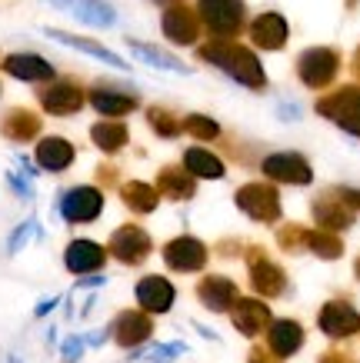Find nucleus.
Wrapping results in <instances>:
<instances>
[{
  "mask_svg": "<svg viewBox=\"0 0 360 363\" xmlns=\"http://www.w3.org/2000/svg\"><path fill=\"white\" fill-rule=\"evenodd\" d=\"M197 57L214 64L217 70H224L227 77H234L240 87L247 90H263L267 87V74H263V64L257 60L251 47H240L234 40H210V44L197 47Z\"/></svg>",
  "mask_w": 360,
  "mask_h": 363,
  "instance_id": "nucleus-1",
  "label": "nucleus"
},
{
  "mask_svg": "<svg viewBox=\"0 0 360 363\" xmlns=\"http://www.w3.org/2000/svg\"><path fill=\"white\" fill-rule=\"evenodd\" d=\"M324 121L337 123L340 130H347L350 137H357L360 140V87L357 84H347V87H337L324 94V97L317 100L314 107Z\"/></svg>",
  "mask_w": 360,
  "mask_h": 363,
  "instance_id": "nucleus-2",
  "label": "nucleus"
},
{
  "mask_svg": "<svg viewBox=\"0 0 360 363\" xmlns=\"http://www.w3.org/2000/svg\"><path fill=\"white\" fill-rule=\"evenodd\" d=\"M197 17L220 40H234L244 30V0H197Z\"/></svg>",
  "mask_w": 360,
  "mask_h": 363,
  "instance_id": "nucleus-3",
  "label": "nucleus"
},
{
  "mask_svg": "<svg viewBox=\"0 0 360 363\" xmlns=\"http://www.w3.org/2000/svg\"><path fill=\"white\" fill-rule=\"evenodd\" d=\"M340 74V54L334 47H307L304 54L297 57V77L310 90L330 87Z\"/></svg>",
  "mask_w": 360,
  "mask_h": 363,
  "instance_id": "nucleus-4",
  "label": "nucleus"
},
{
  "mask_svg": "<svg viewBox=\"0 0 360 363\" xmlns=\"http://www.w3.org/2000/svg\"><path fill=\"white\" fill-rule=\"evenodd\" d=\"M237 207L257 223L280 220V194L271 184H244L237 190Z\"/></svg>",
  "mask_w": 360,
  "mask_h": 363,
  "instance_id": "nucleus-5",
  "label": "nucleus"
},
{
  "mask_svg": "<svg viewBox=\"0 0 360 363\" xmlns=\"http://www.w3.org/2000/svg\"><path fill=\"white\" fill-rule=\"evenodd\" d=\"M104 210V194L100 187H70L57 200V213L67 223H90L100 217Z\"/></svg>",
  "mask_w": 360,
  "mask_h": 363,
  "instance_id": "nucleus-6",
  "label": "nucleus"
},
{
  "mask_svg": "<svg viewBox=\"0 0 360 363\" xmlns=\"http://www.w3.org/2000/svg\"><path fill=\"white\" fill-rule=\"evenodd\" d=\"M151 233L143 230V227H137V223H124V227H117V230L110 233V243L107 250L117 257L120 264L127 267H137L143 264L147 257H151Z\"/></svg>",
  "mask_w": 360,
  "mask_h": 363,
  "instance_id": "nucleus-7",
  "label": "nucleus"
},
{
  "mask_svg": "<svg viewBox=\"0 0 360 363\" xmlns=\"http://www.w3.org/2000/svg\"><path fill=\"white\" fill-rule=\"evenodd\" d=\"M37 97H40V107H44L47 113H54V117H70V113H77L84 107L87 94H84V87H80L77 80L60 77V80H50L47 87H40Z\"/></svg>",
  "mask_w": 360,
  "mask_h": 363,
  "instance_id": "nucleus-8",
  "label": "nucleus"
},
{
  "mask_svg": "<svg viewBox=\"0 0 360 363\" xmlns=\"http://www.w3.org/2000/svg\"><path fill=\"white\" fill-rule=\"evenodd\" d=\"M261 170L277 184H294V187H307L314 180V170L307 164L304 154H294V150H284V154H271L263 157Z\"/></svg>",
  "mask_w": 360,
  "mask_h": 363,
  "instance_id": "nucleus-9",
  "label": "nucleus"
},
{
  "mask_svg": "<svg viewBox=\"0 0 360 363\" xmlns=\"http://www.w3.org/2000/svg\"><path fill=\"white\" fill-rule=\"evenodd\" d=\"M310 213H314L317 227H324V230H347V227H354V217H357V210L350 207L347 200L337 194V187H330L327 194H320V197L314 200V207H310Z\"/></svg>",
  "mask_w": 360,
  "mask_h": 363,
  "instance_id": "nucleus-10",
  "label": "nucleus"
},
{
  "mask_svg": "<svg viewBox=\"0 0 360 363\" xmlns=\"http://www.w3.org/2000/svg\"><path fill=\"white\" fill-rule=\"evenodd\" d=\"M87 100L97 113L114 117V121H120V117H127V113H133L141 107V100H137L133 90H120V87H114V84H107V80H100L97 87L87 94Z\"/></svg>",
  "mask_w": 360,
  "mask_h": 363,
  "instance_id": "nucleus-11",
  "label": "nucleus"
},
{
  "mask_svg": "<svg viewBox=\"0 0 360 363\" xmlns=\"http://www.w3.org/2000/svg\"><path fill=\"white\" fill-rule=\"evenodd\" d=\"M317 327L327 333L330 340H347V337L360 333V313L350 307L347 300H330V303L320 307Z\"/></svg>",
  "mask_w": 360,
  "mask_h": 363,
  "instance_id": "nucleus-12",
  "label": "nucleus"
},
{
  "mask_svg": "<svg viewBox=\"0 0 360 363\" xmlns=\"http://www.w3.org/2000/svg\"><path fill=\"white\" fill-rule=\"evenodd\" d=\"M160 27H164L167 40H170V44H180V47L197 44V37H200V17H197V11H190L187 4H170L164 11Z\"/></svg>",
  "mask_w": 360,
  "mask_h": 363,
  "instance_id": "nucleus-13",
  "label": "nucleus"
},
{
  "mask_svg": "<svg viewBox=\"0 0 360 363\" xmlns=\"http://www.w3.org/2000/svg\"><path fill=\"white\" fill-rule=\"evenodd\" d=\"M207 257H210V250L197 240V237H177V240H170L164 247V264L170 267V270H177V274H194V270H200V267L207 264Z\"/></svg>",
  "mask_w": 360,
  "mask_h": 363,
  "instance_id": "nucleus-14",
  "label": "nucleus"
},
{
  "mask_svg": "<svg viewBox=\"0 0 360 363\" xmlns=\"http://www.w3.org/2000/svg\"><path fill=\"white\" fill-rule=\"evenodd\" d=\"M251 284L253 290L261 294V297H280L287 286V277L284 270L277 264H271L267 257H263V250L257 247V250H251Z\"/></svg>",
  "mask_w": 360,
  "mask_h": 363,
  "instance_id": "nucleus-15",
  "label": "nucleus"
},
{
  "mask_svg": "<svg viewBox=\"0 0 360 363\" xmlns=\"http://www.w3.org/2000/svg\"><path fill=\"white\" fill-rule=\"evenodd\" d=\"M110 333L120 347H137L153 333V323L147 317V310H124L117 313V320L110 323Z\"/></svg>",
  "mask_w": 360,
  "mask_h": 363,
  "instance_id": "nucleus-16",
  "label": "nucleus"
},
{
  "mask_svg": "<svg viewBox=\"0 0 360 363\" xmlns=\"http://www.w3.org/2000/svg\"><path fill=\"white\" fill-rule=\"evenodd\" d=\"M133 297H137V303H141L147 313H164V310H170V303H174V284L164 280V277L151 274L137 284Z\"/></svg>",
  "mask_w": 360,
  "mask_h": 363,
  "instance_id": "nucleus-17",
  "label": "nucleus"
},
{
  "mask_svg": "<svg viewBox=\"0 0 360 363\" xmlns=\"http://www.w3.org/2000/svg\"><path fill=\"white\" fill-rule=\"evenodd\" d=\"M267 347L280 360L294 357L304 347V327L297 320H271V327H267Z\"/></svg>",
  "mask_w": 360,
  "mask_h": 363,
  "instance_id": "nucleus-18",
  "label": "nucleus"
},
{
  "mask_svg": "<svg viewBox=\"0 0 360 363\" xmlns=\"http://www.w3.org/2000/svg\"><path fill=\"white\" fill-rule=\"evenodd\" d=\"M251 37L261 50H280L287 44V37H290V27L277 11H267L251 23Z\"/></svg>",
  "mask_w": 360,
  "mask_h": 363,
  "instance_id": "nucleus-19",
  "label": "nucleus"
},
{
  "mask_svg": "<svg viewBox=\"0 0 360 363\" xmlns=\"http://www.w3.org/2000/svg\"><path fill=\"white\" fill-rule=\"evenodd\" d=\"M107 260V250L94 240H70L64 250V264L70 274H94Z\"/></svg>",
  "mask_w": 360,
  "mask_h": 363,
  "instance_id": "nucleus-20",
  "label": "nucleus"
},
{
  "mask_svg": "<svg viewBox=\"0 0 360 363\" xmlns=\"http://www.w3.org/2000/svg\"><path fill=\"white\" fill-rule=\"evenodd\" d=\"M197 297L207 310L214 313H224L237 303V284L227 280V277H204L200 284H197Z\"/></svg>",
  "mask_w": 360,
  "mask_h": 363,
  "instance_id": "nucleus-21",
  "label": "nucleus"
},
{
  "mask_svg": "<svg viewBox=\"0 0 360 363\" xmlns=\"http://www.w3.org/2000/svg\"><path fill=\"white\" fill-rule=\"evenodd\" d=\"M230 320L244 337H257L271 327V307H263L261 300H237L230 307Z\"/></svg>",
  "mask_w": 360,
  "mask_h": 363,
  "instance_id": "nucleus-22",
  "label": "nucleus"
},
{
  "mask_svg": "<svg viewBox=\"0 0 360 363\" xmlns=\"http://www.w3.org/2000/svg\"><path fill=\"white\" fill-rule=\"evenodd\" d=\"M4 70L17 80H27V84H44V80H54V67L47 64L40 54H11L4 57Z\"/></svg>",
  "mask_w": 360,
  "mask_h": 363,
  "instance_id": "nucleus-23",
  "label": "nucleus"
},
{
  "mask_svg": "<svg viewBox=\"0 0 360 363\" xmlns=\"http://www.w3.org/2000/svg\"><path fill=\"white\" fill-rule=\"evenodd\" d=\"M0 133L13 143H27L40 133V117L33 111H27V107H13V111H7L0 117Z\"/></svg>",
  "mask_w": 360,
  "mask_h": 363,
  "instance_id": "nucleus-24",
  "label": "nucleus"
},
{
  "mask_svg": "<svg viewBox=\"0 0 360 363\" xmlns=\"http://www.w3.org/2000/svg\"><path fill=\"white\" fill-rule=\"evenodd\" d=\"M74 143L64 140V137H44V140L37 143V164L44 167V170H50V174H60V170H67V167L74 164Z\"/></svg>",
  "mask_w": 360,
  "mask_h": 363,
  "instance_id": "nucleus-25",
  "label": "nucleus"
},
{
  "mask_svg": "<svg viewBox=\"0 0 360 363\" xmlns=\"http://www.w3.org/2000/svg\"><path fill=\"white\" fill-rule=\"evenodd\" d=\"M197 177L187 174L184 167H164L160 174H157V184L153 187L160 190V197L167 200H190L197 194Z\"/></svg>",
  "mask_w": 360,
  "mask_h": 363,
  "instance_id": "nucleus-26",
  "label": "nucleus"
},
{
  "mask_svg": "<svg viewBox=\"0 0 360 363\" xmlns=\"http://www.w3.org/2000/svg\"><path fill=\"white\" fill-rule=\"evenodd\" d=\"M90 140L97 143V150H104V154H117V150L127 147L131 133H127V127H124L120 121L107 117V121H100V123L90 127Z\"/></svg>",
  "mask_w": 360,
  "mask_h": 363,
  "instance_id": "nucleus-27",
  "label": "nucleus"
},
{
  "mask_svg": "<svg viewBox=\"0 0 360 363\" xmlns=\"http://www.w3.org/2000/svg\"><path fill=\"white\" fill-rule=\"evenodd\" d=\"M47 37H54V40H60V44L67 47H77V50H84V54L97 57V60H104V64L117 67V70H127V64L120 60L114 50H107L104 44H97V40H87V37H74V33H64V30H47Z\"/></svg>",
  "mask_w": 360,
  "mask_h": 363,
  "instance_id": "nucleus-28",
  "label": "nucleus"
},
{
  "mask_svg": "<svg viewBox=\"0 0 360 363\" xmlns=\"http://www.w3.org/2000/svg\"><path fill=\"white\" fill-rule=\"evenodd\" d=\"M120 200H124L133 213H151V210H157V203H160V190L151 187V184H143V180H131V184L120 187Z\"/></svg>",
  "mask_w": 360,
  "mask_h": 363,
  "instance_id": "nucleus-29",
  "label": "nucleus"
},
{
  "mask_svg": "<svg viewBox=\"0 0 360 363\" xmlns=\"http://www.w3.org/2000/svg\"><path fill=\"white\" fill-rule=\"evenodd\" d=\"M184 170L187 174L200 177V180H220L224 177V164H220V157H214L210 150L204 147H190L184 154Z\"/></svg>",
  "mask_w": 360,
  "mask_h": 363,
  "instance_id": "nucleus-30",
  "label": "nucleus"
},
{
  "mask_svg": "<svg viewBox=\"0 0 360 363\" xmlns=\"http://www.w3.org/2000/svg\"><path fill=\"white\" fill-rule=\"evenodd\" d=\"M74 17L87 27H114L117 23V13L107 0H74Z\"/></svg>",
  "mask_w": 360,
  "mask_h": 363,
  "instance_id": "nucleus-31",
  "label": "nucleus"
},
{
  "mask_svg": "<svg viewBox=\"0 0 360 363\" xmlns=\"http://www.w3.org/2000/svg\"><path fill=\"white\" fill-rule=\"evenodd\" d=\"M304 250L317 253L320 260H337L340 253H344V243L334 230H324V227H317V230H307L304 237Z\"/></svg>",
  "mask_w": 360,
  "mask_h": 363,
  "instance_id": "nucleus-32",
  "label": "nucleus"
},
{
  "mask_svg": "<svg viewBox=\"0 0 360 363\" xmlns=\"http://www.w3.org/2000/svg\"><path fill=\"white\" fill-rule=\"evenodd\" d=\"M131 50L141 57L143 64H151V67H160V70H177V74H190V67L180 64L177 57L164 54L160 47H147V44H141V40H131Z\"/></svg>",
  "mask_w": 360,
  "mask_h": 363,
  "instance_id": "nucleus-33",
  "label": "nucleus"
},
{
  "mask_svg": "<svg viewBox=\"0 0 360 363\" xmlns=\"http://www.w3.org/2000/svg\"><path fill=\"white\" fill-rule=\"evenodd\" d=\"M147 123H151V130L157 133V137H164V140H170V137L180 133L177 117L170 111H164V107H151V111H147Z\"/></svg>",
  "mask_w": 360,
  "mask_h": 363,
  "instance_id": "nucleus-34",
  "label": "nucleus"
},
{
  "mask_svg": "<svg viewBox=\"0 0 360 363\" xmlns=\"http://www.w3.org/2000/svg\"><path fill=\"white\" fill-rule=\"evenodd\" d=\"M180 130H187L190 137H197V140H217L220 137L217 121H210V117H204V113H190V117H184Z\"/></svg>",
  "mask_w": 360,
  "mask_h": 363,
  "instance_id": "nucleus-35",
  "label": "nucleus"
},
{
  "mask_svg": "<svg viewBox=\"0 0 360 363\" xmlns=\"http://www.w3.org/2000/svg\"><path fill=\"white\" fill-rule=\"evenodd\" d=\"M304 237H307V227H300V223H287V227L277 230V243L284 250H304Z\"/></svg>",
  "mask_w": 360,
  "mask_h": 363,
  "instance_id": "nucleus-36",
  "label": "nucleus"
},
{
  "mask_svg": "<svg viewBox=\"0 0 360 363\" xmlns=\"http://www.w3.org/2000/svg\"><path fill=\"white\" fill-rule=\"evenodd\" d=\"M33 233H37V220H27V223H21V230H17V233H13V237H11V243H7V250H11V253H17V250H21V247H23V243L31 240Z\"/></svg>",
  "mask_w": 360,
  "mask_h": 363,
  "instance_id": "nucleus-37",
  "label": "nucleus"
},
{
  "mask_svg": "<svg viewBox=\"0 0 360 363\" xmlns=\"http://www.w3.org/2000/svg\"><path fill=\"white\" fill-rule=\"evenodd\" d=\"M180 353H187L184 343H167V347H157L147 360L151 363H170V357H180Z\"/></svg>",
  "mask_w": 360,
  "mask_h": 363,
  "instance_id": "nucleus-38",
  "label": "nucleus"
},
{
  "mask_svg": "<svg viewBox=\"0 0 360 363\" xmlns=\"http://www.w3.org/2000/svg\"><path fill=\"white\" fill-rule=\"evenodd\" d=\"M7 180H11V187L17 190V194H21L23 200L31 197V184H27V180H23V177H17V174H7Z\"/></svg>",
  "mask_w": 360,
  "mask_h": 363,
  "instance_id": "nucleus-39",
  "label": "nucleus"
},
{
  "mask_svg": "<svg viewBox=\"0 0 360 363\" xmlns=\"http://www.w3.org/2000/svg\"><path fill=\"white\" fill-rule=\"evenodd\" d=\"M337 194L347 200L354 210H360V190H357V187H337Z\"/></svg>",
  "mask_w": 360,
  "mask_h": 363,
  "instance_id": "nucleus-40",
  "label": "nucleus"
},
{
  "mask_svg": "<svg viewBox=\"0 0 360 363\" xmlns=\"http://www.w3.org/2000/svg\"><path fill=\"white\" fill-rule=\"evenodd\" d=\"M320 363H354V357L344 350H327L324 357H320Z\"/></svg>",
  "mask_w": 360,
  "mask_h": 363,
  "instance_id": "nucleus-41",
  "label": "nucleus"
},
{
  "mask_svg": "<svg viewBox=\"0 0 360 363\" xmlns=\"http://www.w3.org/2000/svg\"><path fill=\"white\" fill-rule=\"evenodd\" d=\"M80 347H84L80 340H67L64 343V357L67 360H77V357H80Z\"/></svg>",
  "mask_w": 360,
  "mask_h": 363,
  "instance_id": "nucleus-42",
  "label": "nucleus"
},
{
  "mask_svg": "<svg viewBox=\"0 0 360 363\" xmlns=\"http://www.w3.org/2000/svg\"><path fill=\"white\" fill-rule=\"evenodd\" d=\"M100 180H104V184H114V180H117V170H114V167H100Z\"/></svg>",
  "mask_w": 360,
  "mask_h": 363,
  "instance_id": "nucleus-43",
  "label": "nucleus"
},
{
  "mask_svg": "<svg viewBox=\"0 0 360 363\" xmlns=\"http://www.w3.org/2000/svg\"><path fill=\"white\" fill-rule=\"evenodd\" d=\"M350 70H354V77L360 80V47L354 50V60H350Z\"/></svg>",
  "mask_w": 360,
  "mask_h": 363,
  "instance_id": "nucleus-44",
  "label": "nucleus"
},
{
  "mask_svg": "<svg viewBox=\"0 0 360 363\" xmlns=\"http://www.w3.org/2000/svg\"><path fill=\"white\" fill-rule=\"evenodd\" d=\"M251 363H273V360H271V357H267L263 350H253V353H251Z\"/></svg>",
  "mask_w": 360,
  "mask_h": 363,
  "instance_id": "nucleus-45",
  "label": "nucleus"
},
{
  "mask_svg": "<svg viewBox=\"0 0 360 363\" xmlns=\"http://www.w3.org/2000/svg\"><path fill=\"white\" fill-rule=\"evenodd\" d=\"M50 4H54V7H70L74 0H50Z\"/></svg>",
  "mask_w": 360,
  "mask_h": 363,
  "instance_id": "nucleus-46",
  "label": "nucleus"
},
{
  "mask_svg": "<svg viewBox=\"0 0 360 363\" xmlns=\"http://www.w3.org/2000/svg\"><path fill=\"white\" fill-rule=\"evenodd\" d=\"M354 274H357V280H360V257H357V264H354Z\"/></svg>",
  "mask_w": 360,
  "mask_h": 363,
  "instance_id": "nucleus-47",
  "label": "nucleus"
},
{
  "mask_svg": "<svg viewBox=\"0 0 360 363\" xmlns=\"http://www.w3.org/2000/svg\"><path fill=\"white\" fill-rule=\"evenodd\" d=\"M347 7H350V11H354V7H357V0H347Z\"/></svg>",
  "mask_w": 360,
  "mask_h": 363,
  "instance_id": "nucleus-48",
  "label": "nucleus"
},
{
  "mask_svg": "<svg viewBox=\"0 0 360 363\" xmlns=\"http://www.w3.org/2000/svg\"><path fill=\"white\" fill-rule=\"evenodd\" d=\"M153 4H177V0H153Z\"/></svg>",
  "mask_w": 360,
  "mask_h": 363,
  "instance_id": "nucleus-49",
  "label": "nucleus"
}]
</instances>
